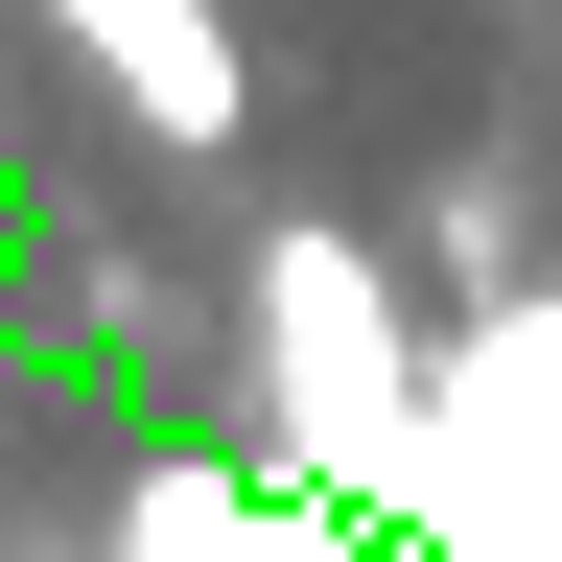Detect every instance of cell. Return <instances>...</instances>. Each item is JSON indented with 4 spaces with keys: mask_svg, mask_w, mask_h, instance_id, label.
I'll return each mask as SVG.
<instances>
[{
    "mask_svg": "<svg viewBox=\"0 0 562 562\" xmlns=\"http://www.w3.org/2000/svg\"><path fill=\"white\" fill-rule=\"evenodd\" d=\"M235 375H258V469L328 492V516H422V446H446V375H422L398 281L328 235V211H258L235 235Z\"/></svg>",
    "mask_w": 562,
    "mask_h": 562,
    "instance_id": "cell-1",
    "label": "cell"
},
{
    "mask_svg": "<svg viewBox=\"0 0 562 562\" xmlns=\"http://www.w3.org/2000/svg\"><path fill=\"white\" fill-rule=\"evenodd\" d=\"M47 24L117 70V117L165 140V165H235V140H258V70H235V24H211V0H47Z\"/></svg>",
    "mask_w": 562,
    "mask_h": 562,
    "instance_id": "cell-2",
    "label": "cell"
},
{
    "mask_svg": "<svg viewBox=\"0 0 562 562\" xmlns=\"http://www.w3.org/2000/svg\"><path fill=\"white\" fill-rule=\"evenodd\" d=\"M94 562H422V539H398V516H328V492H281V516H258L235 469H165Z\"/></svg>",
    "mask_w": 562,
    "mask_h": 562,
    "instance_id": "cell-3",
    "label": "cell"
}]
</instances>
